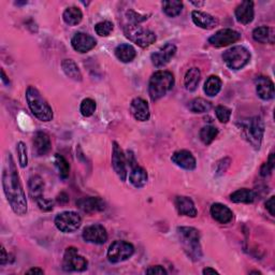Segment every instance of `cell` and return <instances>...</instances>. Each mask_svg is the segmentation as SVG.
Here are the masks:
<instances>
[{"label": "cell", "mask_w": 275, "mask_h": 275, "mask_svg": "<svg viewBox=\"0 0 275 275\" xmlns=\"http://www.w3.org/2000/svg\"><path fill=\"white\" fill-rule=\"evenodd\" d=\"M168 272L166 271V269L161 266H153L149 267L146 270V274H158V275H166Z\"/></svg>", "instance_id": "obj_46"}, {"label": "cell", "mask_w": 275, "mask_h": 275, "mask_svg": "<svg viewBox=\"0 0 275 275\" xmlns=\"http://www.w3.org/2000/svg\"><path fill=\"white\" fill-rule=\"evenodd\" d=\"M162 11L170 17H176L181 14L183 10V3L177 0H170V2H162Z\"/></svg>", "instance_id": "obj_36"}, {"label": "cell", "mask_w": 275, "mask_h": 275, "mask_svg": "<svg viewBox=\"0 0 275 275\" xmlns=\"http://www.w3.org/2000/svg\"><path fill=\"white\" fill-rule=\"evenodd\" d=\"M2 80H3V82H4L6 85H9V84H10V81H9V79L7 78L6 72H5V70H4V69L2 70Z\"/></svg>", "instance_id": "obj_51"}, {"label": "cell", "mask_w": 275, "mask_h": 275, "mask_svg": "<svg viewBox=\"0 0 275 275\" xmlns=\"http://www.w3.org/2000/svg\"><path fill=\"white\" fill-rule=\"evenodd\" d=\"M218 135V129L214 126H205L199 132L200 140L203 144L210 145Z\"/></svg>", "instance_id": "obj_37"}, {"label": "cell", "mask_w": 275, "mask_h": 275, "mask_svg": "<svg viewBox=\"0 0 275 275\" xmlns=\"http://www.w3.org/2000/svg\"><path fill=\"white\" fill-rule=\"evenodd\" d=\"M274 200H275V197L272 196L266 202V208L269 211V213L271 214V216H275V203H274Z\"/></svg>", "instance_id": "obj_47"}, {"label": "cell", "mask_w": 275, "mask_h": 275, "mask_svg": "<svg viewBox=\"0 0 275 275\" xmlns=\"http://www.w3.org/2000/svg\"><path fill=\"white\" fill-rule=\"evenodd\" d=\"M36 202H37L39 209L43 212H49V211H52L54 208V201L46 199L44 197L39 198Z\"/></svg>", "instance_id": "obj_44"}, {"label": "cell", "mask_w": 275, "mask_h": 275, "mask_svg": "<svg viewBox=\"0 0 275 275\" xmlns=\"http://www.w3.org/2000/svg\"><path fill=\"white\" fill-rule=\"evenodd\" d=\"M82 237L85 242L101 245L108 241V232L101 225H91L83 230Z\"/></svg>", "instance_id": "obj_14"}, {"label": "cell", "mask_w": 275, "mask_h": 275, "mask_svg": "<svg viewBox=\"0 0 275 275\" xmlns=\"http://www.w3.org/2000/svg\"><path fill=\"white\" fill-rule=\"evenodd\" d=\"M112 167L121 182L127 180V159L124 155L123 149L117 144V142H113V152H112Z\"/></svg>", "instance_id": "obj_12"}, {"label": "cell", "mask_w": 275, "mask_h": 275, "mask_svg": "<svg viewBox=\"0 0 275 275\" xmlns=\"http://www.w3.org/2000/svg\"><path fill=\"white\" fill-rule=\"evenodd\" d=\"M251 274H261V272H259V271H252Z\"/></svg>", "instance_id": "obj_53"}, {"label": "cell", "mask_w": 275, "mask_h": 275, "mask_svg": "<svg viewBox=\"0 0 275 275\" xmlns=\"http://www.w3.org/2000/svg\"><path fill=\"white\" fill-rule=\"evenodd\" d=\"M229 165H230V159L225 158V159L220 160L217 164V174H222V173H225L226 170L228 169Z\"/></svg>", "instance_id": "obj_45"}, {"label": "cell", "mask_w": 275, "mask_h": 275, "mask_svg": "<svg viewBox=\"0 0 275 275\" xmlns=\"http://www.w3.org/2000/svg\"><path fill=\"white\" fill-rule=\"evenodd\" d=\"M171 160L180 168L189 170V171L196 169V166H197L196 158L193 157V155L189 151H186V149H181V151L176 152L174 154L172 155Z\"/></svg>", "instance_id": "obj_16"}, {"label": "cell", "mask_w": 275, "mask_h": 275, "mask_svg": "<svg viewBox=\"0 0 275 275\" xmlns=\"http://www.w3.org/2000/svg\"><path fill=\"white\" fill-rule=\"evenodd\" d=\"M87 260L81 256L78 248L71 246L68 247L64 254L63 268L68 272H83L87 269Z\"/></svg>", "instance_id": "obj_10"}, {"label": "cell", "mask_w": 275, "mask_h": 275, "mask_svg": "<svg viewBox=\"0 0 275 275\" xmlns=\"http://www.w3.org/2000/svg\"><path fill=\"white\" fill-rule=\"evenodd\" d=\"M215 114H216V117L220 121V123L226 124L230 120L231 110L225 106H218L215 109Z\"/></svg>", "instance_id": "obj_40"}, {"label": "cell", "mask_w": 275, "mask_h": 275, "mask_svg": "<svg viewBox=\"0 0 275 275\" xmlns=\"http://www.w3.org/2000/svg\"><path fill=\"white\" fill-rule=\"evenodd\" d=\"M221 89V80L216 76H211L205 83V93L209 97L216 96Z\"/></svg>", "instance_id": "obj_33"}, {"label": "cell", "mask_w": 275, "mask_h": 275, "mask_svg": "<svg viewBox=\"0 0 275 275\" xmlns=\"http://www.w3.org/2000/svg\"><path fill=\"white\" fill-rule=\"evenodd\" d=\"M176 53L177 46L173 43H167L166 45L160 47L157 52L152 54V63L157 68L164 67L170 63V60L176 55Z\"/></svg>", "instance_id": "obj_13"}, {"label": "cell", "mask_w": 275, "mask_h": 275, "mask_svg": "<svg viewBox=\"0 0 275 275\" xmlns=\"http://www.w3.org/2000/svg\"><path fill=\"white\" fill-rule=\"evenodd\" d=\"M131 114L139 121H146L149 119L151 112L146 101L142 98H135L130 105Z\"/></svg>", "instance_id": "obj_17"}, {"label": "cell", "mask_w": 275, "mask_h": 275, "mask_svg": "<svg viewBox=\"0 0 275 275\" xmlns=\"http://www.w3.org/2000/svg\"><path fill=\"white\" fill-rule=\"evenodd\" d=\"M26 100L32 113L41 121H49L53 119V110L46 103V100L34 86H28L26 89Z\"/></svg>", "instance_id": "obj_3"}, {"label": "cell", "mask_w": 275, "mask_h": 275, "mask_svg": "<svg viewBox=\"0 0 275 275\" xmlns=\"http://www.w3.org/2000/svg\"><path fill=\"white\" fill-rule=\"evenodd\" d=\"M9 262V255L6 252V248L4 246H2V256H0V264L2 266H5L6 263Z\"/></svg>", "instance_id": "obj_48"}, {"label": "cell", "mask_w": 275, "mask_h": 275, "mask_svg": "<svg viewBox=\"0 0 275 275\" xmlns=\"http://www.w3.org/2000/svg\"><path fill=\"white\" fill-rule=\"evenodd\" d=\"M115 56L117 57V59H119L121 63H130L134 60L137 56V52L135 47L127 44V43H123L119 44L116 48H115Z\"/></svg>", "instance_id": "obj_29"}, {"label": "cell", "mask_w": 275, "mask_h": 275, "mask_svg": "<svg viewBox=\"0 0 275 275\" xmlns=\"http://www.w3.org/2000/svg\"><path fill=\"white\" fill-rule=\"evenodd\" d=\"M191 18H192V22L195 23V25H197L198 27H200L202 29L209 30V29L215 28L218 25L217 18L212 16L209 13L197 11V10L191 12Z\"/></svg>", "instance_id": "obj_22"}, {"label": "cell", "mask_w": 275, "mask_h": 275, "mask_svg": "<svg viewBox=\"0 0 275 275\" xmlns=\"http://www.w3.org/2000/svg\"><path fill=\"white\" fill-rule=\"evenodd\" d=\"M53 161H54V165L57 169L59 178L63 179V180L68 179L69 173H70V166L68 164V161L66 160V158L59 154H55Z\"/></svg>", "instance_id": "obj_35"}, {"label": "cell", "mask_w": 275, "mask_h": 275, "mask_svg": "<svg viewBox=\"0 0 275 275\" xmlns=\"http://www.w3.org/2000/svg\"><path fill=\"white\" fill-rule=\"evenodd\" d=\"M200 79H201V72L200 70L196 67L193 68H190L186 74H185V78H184V85H185V88L189 91H193L196 90L198 85H199V82H200Z\"/></svg>", "instance_id": "obj_31"}, {"label": "cell", "mask_w": 275, "mask_h": 275, "mask_svg": "<svg viewBox=\"0 0 275 275\" xmlns=\"http://www.w3.org/2000/svg\"><path fill=\"white\" fill-rule=\"evenodd\" d=\"M202 273L205 274V275H208V274H218V272L215 269H212V268H206L205 270L202 271Z\"/></svg>", "instance_id": "obj_50"}, {"label": "cell", "mask_w": 275, "mask_h": 275, "mask_svg": "<svg viewBox=\"0 0 275 275\" xmlns=\"http://www.w3.org/2000/svg\"><path fill=\"white\" fill-rule=\"evenodd\" d=\"M64 22L69 26H76L81 23L83 18V13L78 7H70L65 10L63 14Z\"/></svg>", "instance_id": "obj_32"}, {"label": "cell", "mask_w": 275, "mask_h": 275, "mask_svg": "<svg viewBox=\"0 0 275 275\" xmlns=\"http://www.w3.org/2000/svg\"><path fill=\"white\" fill-rule=\"evenodd\" d=\"M124 34L131 42L140 47H147L156 41V35L152 30L143 28L139 25L129 24L124 27Z\"/></svg>", "instance_id": "obj_6"}, {"label": "cell", "mask_w": 275, "mask_h": 275, "mask_svg": "<svg viewBox=\"0 0 275 275\" xmlns=\"http://www.w3.org/2000/svg\"><path fill=\"white\" fill-rule=\"evenodd\" d=\"M190 3H191L193 6L198 7V8H199V7H202L203 5H205V3H203V2H201V3H199V2H198V3H197V2H190Z\"/></svg>", "instance_id": "obj_52"}, {"label": "cell", "mask_w": 275, "mask_h": 275, "mask_svg": "<svg viewBox=\"0 0 275 275\" xmlns=\"http://www.w3.org/2000/svg\"><path fill=\"white\" fill-rule=\"evenodd\" d=\"M256 91L262 100H271L274 97V84L267 77H257L255 80Z\"/></svg>", "instance_id": "obj_19"}, {"label": "cell", "mask_w": 275, "mask_h": 275, "mask_svg": "<svg viewBox=\"0 0 275 275\" xmlns=\"http://www.w3.org/2000/svg\"><path fill=\"white\" fill-rule=\"evenodd\" d=\"M177 232L187 256L193 261H199L202 258L199 231L192 227H179Z\"/></svg>", "instance_id": "obj_2"}, {"label": "cell", "mask_w": 275, "mask_h": 275, "mask_svg": "<svg viewBox=\"0 0 275 275\" xmlns=\"http://www.w3.org/2000/svg\"><path fill=\"white\" fill-rule=\"evenodd\" d=\"M256 192L252 189L247 188H241L238 189L234 192H232L230 195V200L234 203H253L255 200H256Z\"/></svg>", "instance_id": "obj_28"}, {"label": "cell", "mask_w": 275, "mask_h": 275, "mask_svg": "<svg viewBox=\"0 0 275 275\" xmlns=\"http://www.w3.org/2000/svg\"><path fill=\"white\" fill-rule=\"evenodd\" d=\"M28 189L29 195L35 201L39 198L43 197V190H44V182L41 177L33 176L28 181Z\"/></svg>", "instance_id": "obj_27"}, {"label": "cell", "mask_w": 275, "mask_h": 275, "mask_svg": "<svg viewBox=\"0 0 275 275\" xmlns=\"http://www.w3.org/2000/svg\"><path fill=\"white\" fill-rule=\"evenodd\" d=\"M135 253V247L126 241H115L108 249V259L112 263H119L129 259Z\"/></svg>", "instance_id": "obj_8"}, {"label": "cell", "mask_w": 275, "mask_h": 275, "mask_svg": "<svg viewBox=\"0 0 275 275\" xmlns=\"http://www.w3.org/2000/svg\"><path fill=\"white\" fill-rule=\"evenodd\" d=\"M97 44L96 39L84 33H78L71 40V45L79 53H87Z\"/></svg>", "instance_id": "obj_15"}, {"label": "cell", "mask_w": 275, "mask_h": 275, "mask_svg": "<svg viewBox=\"0 0 275 275\" xmlns=\"http://www.w3.org/2000/svg\"><path fill=\"white\" fill-rule=\"evenodd\" d=\"M33 143H34V153L39 157L45 156L51 151V146H52L49 137L45 134V132L42 131H38L35 135Z\"/></svg>", "instance_id": "obj_23"}, {"label": "cell", "mask_w": 275, "mask_h": 275, "mask_svg": "<svg viewBox=\"0 0 275 275\" xmlns=\"http://www.w3.org/2000/svg\"><path fill=\"white\" fill-rule=\"evenodd\" d=\"M77 206L85 213L101 212L106 209V203L103 199L97 197H85L77 201Z\"/></svg>", "instance_id": "obj_20"}, {"label": "cell", "mask_w": 275, "mask_h": 275, "mask_svg": "<svg viewBox=\"0 0 275 275\" xmlns=\"http://www.w3.org/2000/svg\"><path fill=\"white\" fill-rule=\"evenodd\" d=\"M148 180L147 172L145 169L142 167L136 166L132 168L130 176H129V181L132 185H134L136 188H142L146 185Z\"/></svg>", "instance_id": "obj_26"}, {"label": "cell", "mask_w": 275, "mask_h": 275, "mask_svg": "<svg viewBox=\"0 0 275 275\" xmlns=\"http://www.w3.org/2000/svg\"><path fill=\"white\" fill-rule=\"evenodd\" d=\"M274 167H275V155H274V153H271L268 161L264 162L260 168V176L263 178L269 177L272 173V171L274 170Z\"/></svg>", "instance_id": "obj_41"}, {"label": "cell", "mask_w": 275, "mask_h": 275, "mask_svg": "<svg viewBox=\"0 0 275 275\" xmlns=\"http://www.w3.org/2000/svg\"><path fill=\"white\" fill-rule=\"evenodd\" d=\"M242 128L247 141L255 149H259L264 134V123L260 116H255L242 123Z\"/></svg>", "instance_id": "obj_7"}, {"label": "cell", "mask_w": 275, "mask_h": 275, "mask_svg": "<svg viewBox=\"0 0 275 275\" xmlns=\"http://www.w3.org/2000/svg\"><path fill=\"white\" fill-rule=\"evenodd\" d=\"M114 25L110 21H104L95 25V32L100 37H108L112 32H113Z\"/></svg>", "instance_id": "obj_39"}, {"label": "cell", "mask_w": 275, "mask_h": 275, "mask_svg": "<svg viewBox=\"0 0 275 275\" xmlns=\"http://www.w3.org/2000/svg\"><path fill=\"white\" fill-rule=\"evenodd\" d=\"M55 226L56 228L64 233H72L77 231L82 223V218L76 212H63L58 214L55 217Z\"/></svg>", "instance_id": "obj_9"}, {"label": "cell", "mask_w": 275, "mask_h": 275, "mask_svg": "<svg viewBox=\"0 0 275 275\" xmlns=\"http://www.w3.org/2000/svg\"><path fill=\"white\" fill-rule=\"evenodd\" d=\"M210 212L212 217L219 223H229L233 219L232 211L221 203H214L210 209Z\"/></svg>", "instance_id": "obj_24"}, {"label": "cell", "mask_w": 275, "mask_h": 275, "mask_svg": "<svg viewBox=\"0 0 275 275\" xmlns=\"http://www.w3.org/2000/svg\"><path fill=\"white\" fill-rule=\"evenodd\" d=\"M240 39L241 35L236 30L225 28L218 30L217 33L211 36L209 38V43L214 47H223L238 42Z\"/></svg>", "instance_id": "obj_11"}, {"label": "cell", "mask_w": 275, "mask_h": 275, "mask_svg": "<svg viewBox=\"0 0 275 275\" xmlns=\"http://www.w3.org/2000/svg\"><path fill=\"white\" fill-rule=\"evenodd\" d=\"M126 16L128 18V21L134 25H139L140 23L144 22L147 19V15L137 13L136 11H134V10H129V11H127Z\"/></svg>", "instance_id": "obj_43"}, {"label": "cell", "mask_w": 275, "mask_h": 275, "mask_svg": "<svg viewBox=\"0 0 275 275\" xmlns=\"http://www.w3.org/2000/svg\"><path fill=\"white\" fill-rule=\"evenodd\" d=\"M3 188L10 207L16 215L23 216L27 213V200L22 183L19 181L14 160L11 154H7L3 167Z\"/></svg>", "instance_id": "obj_1"}, {"label": "cell", "mask_w": 275, "mask_h": 275, "mask_svg": "<svg viewBox=\"0 0 275 275\" xmlns=\"http://www.w3.org/2000/svg\"><path fill=\"white\" fill-rule=\"evenodd\" d=\"M253 38L255 41L262 44H273L275 41V32L274 29L267 26H261L254 29Z\"/></svg>", "instance_id": "obj_25"}, {"label": "cell", "mask_w": 275, "mask_h": 275, "mask_svg": "<svg viewBox=\"0 0 275 275\" xmlns=\"http://www.w3.org/2000/svg\"><path fill=\"white\" fill-rule=\"evenodd\" d=\"M188 108L193 113L201 114L209 112L212 109V104L203 98H196L190 101Z\"/></svg>", "instance_id": "obj_34"}, {"label": "cell", "mask_w": 275, "mask_h": 275, "mask_svg": "<svg viewBox=\"0 0 275 275\" xmlns=\"http://www.w3.org/2000/svg\"><path fill=\"white\" fill-rule=\"evenodd\" d=\"M27 274H43L44 271L41 270V269H38V268H33V269H30L26 272Z\"/></svg>", "instance_id": "obj_49"}, {"label": "cell", "mask_w": 275, "mask_h": 275, "mask_svg": "<svg viewBox=\"0 0 275 275\" xmlns=\"http://www.w3.org/2000/svg\"><path fill=\"white\" fill-rule=\"evenodd\" d=\"M223 63L231 70H241L245 67L251 60L249 51L242 45L232 46L222 54Z\"/></svg>", "instance_id": "obj_5"}, {"label": "cell", "mask_w": 275, "mask_h": 275, "mask_svg": "<svg viewBox=\"0 0 275 275\" xmlns=\"http://www.w3.org/2000/svg\"><path fill=\"white\" fill-rule=\"evenodd\" d=\"M16 151L18 154L19 166H21L22 168H26L28 165V156H27V147L24 142H18Z\"/></svg>", "instance_id": "obj_42"}, {"label": "cell", "mask_w": 275, "mask_h": 275, "mask_svg": "<svg viewBox=\"0 0 275 275\" xmlns=\"http://www.w3.org/2000/svg\"><path fill=\"white\" fill-rule=\"evenodd\" d=\"M96 108H97L96 101L93 100L91 98H86V99H84L82 101V103H81L80 112L83 116L89 117V116H91L95 113Z\"/></svg>", "instance_id": "obj_38"}, {"label": "cell", "mask_w": 275, "mask_h": 275, "mask_svg": "<svg viewBox=\"0 0 275 275\" xmlns=\"http://www.w3.org/2000/svg\"><path fill=\"white\" fill-rule=\"evenodd\" d=\"M174 205L177 208L178 213L182 216H188V217H196L198 211L196 209L193 201L185 196H178L174 199Z\"/></svg>", "instance_id": "obj_18"}, {"label": "cell", "mask_w": 275, "mask_h": 275, "mask_svg": "<svg viewBox=\"0 0 275 275\" xmlns=\"http://www.w3.org/2000/svg\"><path fill=\"white\" fill-rule=\"evenodd\" d=\"M236 18L237 21L243 25H247L253 22L254 19V3L249 0L242 2L236 9Z\"/></svg>", "instance_id": "obj_21"}, {"label": "cell", "mask_w": 275, "mask_h": 275, "mask_svg": "<svg viewBox=\"0 0 275 275\" xmlns=\"http://www.w3.org/2000/svg\"><path fill=\"white\" fill-rule=\"evenodd\" d=\"M62 68L65 74L69 79L76 81V82H81V81H82L83 79L82 73H81L78 65L73 62L72 59H64L62 63Z\"/></svg>", "instance_id": "obj_30"}, {"label": "cell", "mask_w": 275, "mask_h": 275, "mask_svg": "<svg viewBox=\"0 0 275 275\" xmlns=\"http://www.w3.org/2000/svg\"><path fill=\"white\" fill-rule=\"evenodd\" d=\"M174 86V77L169 71L160 70L152 76L148 83V95L153 101L166 96Z\"/></svg>", "instance_id": "obj_4"}]
</instances>
